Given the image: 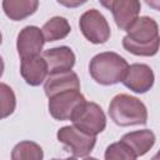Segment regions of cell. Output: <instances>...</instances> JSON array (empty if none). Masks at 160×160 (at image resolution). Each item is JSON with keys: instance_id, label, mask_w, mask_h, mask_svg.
I'll use <instances>...</instances> for the list:
<instances>
[{"instance_id": "6da1fadb", "label": "cell", "mask_w": 160, "mask_h": 160, "mask_svg": "<svg viewBox=\"0 0 160 160\" xmlns=\"http://www.w3.org/2000/svg\"><path fill=\"white\" fill-rule=\"evenodd\" d=\"M122 46L136 56H154L159 50V26L149 16L138 18L126 30Z\"/></svg>"}, {"instance_id": "7a4b0ae2", "label": "cell", "mask_w": 160, "mask_h": 160, "mask_svg": "<svg viewBox=\"0 0 160 160\" xmlns=\"http://www.w3.org/2000/svg\"><path fill=\"white\" fill-rule=\"evenodd\" d=\"M128 66L129 64L122 56L112 51H105L90 60L89 72L98 84L109 86L122 80Z\"/></svg>"}, {"instance_id": "3957f363", "label": "cell", "mask_w": 160, "mask_h": 160, "mask_svg": "<svg viewBox=\"0 0 160 160\" xmlns=\"http://www.w3.org/2000/svg\"><path fill=\"white\" fill-rule=\"evenodd\" d=\"M109 116L119 126L144 125L148 121V110L140 99L119 94L110 101Z\"/></svg>"}, {"instance_id": "277c9868", "label": "cell", "mask_w": 160, "mask_h": 160, "mask_svg": "<svg viewBox=\"0 0 160 160\" xmlns=\"http://www.w3.org/2000/svg\"><path fill=\"white\" fill-rule=\"evenodd\" d=\"M72 125L79 130L96 136L106 128V116L96 102L84 101L72 114Z\"/></svg>"}, {"instance_id": "5b68a950", "label": "cell", "mask_w": 160, "mask_h": 160, "mask_svg": "<svg viewBox=\"0 0 160 160\" xmlns=\"http://www.w3.org/2000/svg\"><path fill=\"white\" fill-rule=\"evenodd\" d=\"M58 140L68 149V151L71 152L74 158H85L88 156L95 144H96V136L89 135L74 125L62 126L58 130Z\"/></svg>"}, {"instance_id": "8992f818", "label": "cell", "mask_w": 160, "mask_h": 160, "mask_svg": "<svg viewBox=\"0 0 160 160\" xmlns=\"http://www.w3.org/2000/svg\"><path fill=\"white\" fill-rule=\"evenodd\" d=\"M82 35L92 44H104L110 38V25L106 18L96 9L85 11L79 20Z\"/></svg>"}, {"instance_id": "52a82bcc", "label": "cell", "mask_w": 160, "mask_h": 160, "mask_svg": "<svg viewBox=\"0 0 160 160\" xmlns=\"http://www.w3.org/2000/svg\"><path fill=\"white\" fill-rule=\"evenodd\" d=\"M85 101L84 95L80 90H68L55 94L49 98V112L59 121L70 120L75 110Z\"/></svg>"}, {"instance_id": "ba28073f", "label": "cell", "mask_w": 160, "mask_h": 160, "mask_svg": "<svg viewBox=\"0 0 160 160\" xmlns=\"http://www.w3.org/2000/svg\"><path fill=\"white\" fill-rule=\"evenodd\" d=\"M154 71L146 64H132L128 66V70L121 82L136 94H144L149 91L154 85Z\"/></svg>"}, {"instance_id": "9c48e42d", "label": "cell", "mask_w": 160, "mask_h": 160, "mask_svg": "<svg viewBox=\"0 0 160 160\" xmlns=\"http://www.w3.org/2000/svg\"><path fill=\"white\" fill-rule=\"evenodd\" d=\"M45 44L41 29L34 25L25 26L18 35L16 49L21 59L39 55Z\"/></svg>"}, {"instance_id": "30bf717a", "label": "cell", "mask_w": 160, "mask_h": 160, "mask_svg": "<svg viewBox=\"0 0 160 160\" xmlns=\"http://www.w3.org/2000/svg\"><path fill=\"white\" fill-rule=\"evenodd\" d=\"M46 61L49 74L71 70L75 65V54L69 46H58L48 49L41 55Z\"/></svg>"}, {"instance_id": "8fae6325", "label": "cell", "mask_w": 160, "mask_h": 160, "mask_svg": "<svg viewBox=\"0 0 160 160\" xmlns=\"http://www.w3.org/2000/svg\"><path fill=\"white\" fill-rule=\"evenodd\" d=\"M20 74L26 84L30 86H39L45 81L49 74L46 61L40 55L24 58L20 64Z\"/></svg>"}, {"instance_id": "7c38bea8", "label": "cell", "mask_w": 160, "mask_h": 160, "mask_svg": "<svg viewBox=\"0 0 160 160\" xmlns=\"http://www.w3.org/2000/svg\"><path fill=\"white\" fill-rule=\"evenodd\" d=\"M44 90L48 98L68 90H80V80L71 70L51 72L45 79Z\"/></svg>"}, {"instance_id": "4fadbf2b", "label": "cell", "mask_w": 160, "mask_h": 160, "mask_svg": "<svg viewBox=\"0 0 160 160\" xmlns=\"http://www.w3.org/2000/svg\"><path fill=\"white\" fill-rule=\"evenodd\" d=\"M110 10L116 26L121 30H126L139 18L141 4L140 0H115Z\"/></svg>"}, {"instance_id": "5bb4252c", "label": "cell", "mask_w": 160, "mask_h": 160, "mask_svg": "<svg viewBox=\"0 0 160 160\" xmlns=\"http://www.w3.org/2000/svg\"><path fill=\"white\" fill-rule=\"evenodd\" d=\"M155 140V134L149 129H144L125 134L120 141L124 142L134 152L136 158H139L145 155L154 146Z\"/></svg>"}, {"instance_id": "9a60e30c", "label": "cell", "mask_w": 160, "mask_h": 160, "mask_svg": "<svg viewBox=\"0 0 160 160\" xmlns=\"http://www.w3.org/2000/svg\"><path fill=\"white\" fill-rule=\"evenodd\" d=\"M39 0H2V10L12 21H21L36 12Z\"/></svg>"}, {"instance_id": "2e32d148", "label": "cell", "mask_w": 160, "mask_h": 160, "mask_svg": "<svg viewBox=\"0 0 160 160\" xmlns=\"http://www.w3.org/2000/svg\"><path fill=\"white\" fill-rule=\"evenodd\" d=\"M71 31L69 21L62 16H54L48 20L42 28L41 32L44 35L45 41H56L65 39Z\"/></svg>"}, {"instance_id": "e0dca14e", "label": "cell", "mask_w": 160, "mask_h": 160, "mask_svg": "<svg viewBox=\"0 0 160 160\" xmlns=\"http://www.w3.org/2000/svg\"><path fill=\"white\" fill-rule=\"evenodd\" d=\"M42 158L41 146L34 141H21L14 146L11 152L12 160H41Z\"/></svg>"}, {"instance_id": "ac0fdd59", "label": "cell", "mask_w": 160, "mask_h": 160, "mask_svg": "<svg viewBox=\"0 0 160 160\" xmlns=\"http://www.w3.org/2000/svg\"><path fill=\"white\" fill-rule=\"evenodd\" d=\"M16 108V98L14 90L4 84L0 82V120L10 116Z\"/></svg>"}, {"instance_id": "d6986e66", "label": "cell", "mask_w": 160, "mask_h": 160, "mask_svg": "<svg viewBox=\"0 0 160 160\" xmlns=\"http://www.w3.org/2000/svg\"><path fill=\"white\" fill-rule=\"evenodd\" d=\"M105 159L106 160H118V159H125V160H135L136 156L134 152L121 141L114 142L109 145L105 150Z\"/></svg>"}, {"instance_id": "ffe728a7", "label": "cell", "mask_w": 160, "mask_h": 160, "mask_svg": "<svg viewBox=\"0 0 160 160\" xmlns=\"http://www.w3.org/2000/svg\"><path fill=\"white\" fill-rule=\"evenodd\" d=\"M60 5H62V6H65V8H70V9H72V8H79V6H81V5H84L88 0H56Z\"/></svg>"}, {"instance_id": "44dd1931", "label": "cell", "mask_w": 160, "mask_h": 160, "mask_svg": "<svg viewBox=\"0 0 160 160\" xmlns=\"http://www.w3.org/2000/svg\"><path fill=\"white\" fill-rule=\"evenodd\" d=\"M145 2L150 8H152L154 10H159V2H160V0H145Z\"/></svg>"}, {"instance_id": "7402d4cb", "label": "cell", "mask_w": 160, "mask_h": 160, "mask_svg": "<svg viewBox=\"0 0 160 160\" xmlns=\"http://www.w3.org/2000/svg\"><path fill=\"white\" fill-rule=\"evenodd\" d=\"M114 1H115V0H99V2H100L105 9H108V10L111 9V5H112Z\"/></svg>"}, {"instance_id": "603a6c76", "label": "cell", "mask_w": 160, "mask_h": 160, "mask_svg": "<svg viewBox=\"0 0 160 160\" xmlns=\"http://www.w3.org/2000/svg\"><path fill=\"white\" fill-rule=\"evenodd\" d=\"M4 60H2V58L0 56V78L2 76V74H4Z\"/></svg>"}, {"instance_id": "cb8c5ba5", "label": "cell", "mask_w": 160, "mask_h": 160, "mask_svg": "<svg viewBox=\"0 0 160 160\" xmlns=\"http://www.w3.org/2000/svg\"><path fill=\"white\" fill-rule=\"evenodd\" d=\"M1 42H2V36H1V32H0V45H1Z\"/></svg>"}]
</instances>
